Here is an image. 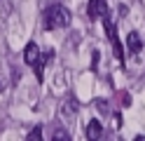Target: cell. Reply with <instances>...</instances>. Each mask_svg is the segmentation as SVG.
I'll use <instances>...</instances> for the list:
<instances>
[{"label":"cell","mask_w":145,"mask_h":141,"mask_svg":"<svg viewBox=\"0 0 145 141\" xmlns=\"http://www.w3.org/2000/svg\"><path fill=\"white\" fill-rule=\"evenodd\" d=\"M70 12L63 5H52L47 12H44V28H66L70 26Z\"/></svg>","instance_id":"1"},{"label":"cell","mask_w":145,"mask_h":141,"mask_svg":"<svg viewBox=\"0 0 145 141\" xmlns=\"http://www.w3.org/2000/svg\"><path fill=\"white\" fill-rule=\"evenodd\" d=\"M87 14H89V19L108 17V5H105V0H89V5H87Z\"/></svg>","instance_id":"2"},{"label":"cell","mask_w":145,"mask_h":141,"mask_svg":"<svg viewBox=\"0 0 145 141\" xmlns=\"http://www.w3.org/2000/svg\"><path fill=\"white\" fill-rule=\"evenodd\" d=\"M126 50H129L133 56L140 54V50H143V40H140V35L136 33V31H131L129 35H126Z\"/></svg>","instance_id":"3"},{"label":"cell","mask_w":145,"mask_h":141,"mask_svg":"<svg viewBox=\"0 0 145 141\" xmlns=\"http://www.w3.org/2000/svg\"><path fill=\"white\" fill-rule=\"evenodd\" d=\"M38 59H40V47L35 45V42H28V45H26V50H24V61L28 64V66H33Z\"/></svg>","instance_id":"4"},{"label":"cell","mask_w":145,"mask_h":141,"mask_svg":"<svg viewBox=\"0 0 145 141\" xmlns=\"http://www.w3.org/2000/svg\"><path fill=\"white\" fill-rule=\"evenodd\" d=\"M101 136H103V125L98 120H89V125H87V139L94 141V139H101Z\"/></svg>","instance_id":"5"},{"label":"cell","mask_w":145,"mask_h":141,"mask_svg":"<svg viewBox=\"0 0 145 141\" xmlns=\"http://www.w3.org/2000/svg\"><path fill=\"white\" fill-rule=\"evenodd\" d=\"M77 108H80V103H77L75 99H68V101L61 106V115L66 118V120H70V118H72V113H75Z\"/></svg>","instance_id":"6"},{"label":"cell","mask_w":145,"mask_h":141,"mask_svg":"<svg viewBox=\"0 0 145 141\" xmlns=\"http://www.w3.org/2000/svg\"><path fill=\"white\" fill-rule=\"evenodd\" d=\"M110 45H112V54H115V59H117V61H124V52H122V42H120V38H112Z\"/></svg>","instance_id":"7"},{"label":"cell","mask_w":145,"mask_h":141,"mask_svg":"<svg viewBox=\"0 0 145 141\" xmlns=\"http://www.w3.org/2000/svg\"><path fill=\"white\" fill-rule=\"evenodd\" d=\"M103 26H105V33H108V40H112V38H117V28L112 26L110 19H103Z\"/></svg>","instance_id":"8"},{"label":"cell","mask_w":145,"mask_h":141,"mask_svg":"<svg viewBox=\"0 0 145 141\" xmlns=\"http://www.w3.org/2000/svg\"><path fill=\"white\" fill-rule=\"evenodd\" d=\"M28 141H38V139H42V127H33L31 132H28V136H26Z\"/></svg>","instance_id":"9"},{"label":"cell","mask_w":145,"mask_h":141,"mask_svg":"<svg viewBox=\"0 0 145 141\" xmlns=\"http://www.w3.org/2000/svg\"><path fill=\"white\" fill-rule=\"evenodd\" d=\"M96 108L101 111V115H110V106H108V101L98 99V101H96Z\"/></svg>","instance_id":"10"},{"label":"cell","mask_w":145,"mask_h":141,"mask_svg":"<svg viewBox=\"0 0 145 141\" xmlns=\"http://www.w3.org/2000/svg\"><path fill=\"white\" fill-rule=\"evenodd\" d=\"M59 139H61V141H70V134H66L63 129H59L56 134H54V141H59Z\"/></svg>","instance_id":"11"},{"label":"cell","mask_w":145,"mask_h":141,"mask_svg":"<svg viewBox=\"0 0 145 141\" xmlns=\"http://www.w3.org/2000/svg\"><path fill=\"white\" fill-rule=\"evenodd\" d=\"M98 61H101V52H98V50H94V52H91V68H96V66H98Z\"/></svg>","instance_id":"12"},{"label":"cell","mask_w":145,"mask_h":141,"mask_svg":"<svg viewBox=\"0 0 145 141\" xmlns=\"http://www.w3.org/2000/svg\"><path fill=\"white\" fill-rule=\"evenodd\" d=\"M122 94V103H124V106H129V103H131V99H129V94H126V92H120Z\"/></svg>","instance_id":"13"}]
</instances>
